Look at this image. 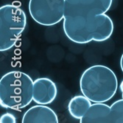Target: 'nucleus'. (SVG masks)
I'll return each mask as SVG.
<instances>
[{
	"label": "nucleus",
	"mask_w": 123,
	"mask_h": 123,
	"mask_svg": "<svg viewBox=\"0 0 123 123\" xmlns=\"http://www.w3.org/2000/svg\"><path fill=\"white\" fill-rule=\"evenodd\" d=\"M113 0H65L63 28L78 44L103 42L111 36L114 23L106 14Z\"/></svg>",
	"instance_id": "obj_1"
},
{
	"label": "nucleus",
	"mask_w": 123,
	"mask_h": 123,
	"mask_svg": "<svg viewBox=\"0 0 123 123\" xmlns=\"http://www.w3.org/2000/svg\"><path fill=\"white\" fill-rule=\"evenodd\" d=\"M0 122L1 123H16V118L14 115L10 113L4 114L0 117Z\"/></svg>",
	"instance_id": "obj_11"
},
{
	"label": "nucleus",
	"mask_w": 123,
	"mask_h": 123,
	"mask_svg": "<svg viewBox=\"0 0 123 123\" xmlns=\"http://www.w3.org/2000/svg\"><path fill=\"white\" fill-rule=\"evenodd\" d=\"M119 89H120V92L122 93V99H123V80L121 82V84L119 86Z\"/></svg>",
	"instance_id": "obj_13"
},
{
	"label": "nucleus",
	"mask_w": 123,
	"mask_h": 123,
	"mask_svg": "<svg viewBox=\"0 0 123 123\" xmlns=\"http://www.w3.org/2000/svg\"><path fill=\"white\" fill-rule=\"evenodd\" d=\"M23 123H58V117L55 111L46 105H34L25 113Z\"/></svg>",
	"instance_id": "obj_7"
},
{
	"label": "nucleus",
	"mask_w": 123,
	"mask_h": 123,
	"mask_svg": "<svg viewBox=\"0 0 123 123\" xmlns=\"http://www.w3.org/2000/svg\"><path fill=\"white\" fill-rule=\"evenodd\" d=\"M111 106L104 103H94L85 116L80 120V123H107Z\"/></svg>",
	"instance_id": "obj_8"
},
{
	"label": "nucleus",
	"mask_w": 123,
	"mask_h": 123,
	"mask_svg": "<svg viewBox=\"0 0 123 123\" xmlns=\"http://www.w3.org/2000/svg\"><path fill=\"white\" fill-rule=\"evenodd\" d=\"M58 90L55 83L47 77H40L33 83V101L40 105L52 103L57 97Z\"/></svg>",
	"instance_id": "obj_6"
},
{
	"label": "nucleus",
	"mask_w": 123,
	"mask_h": 123,
	"mask_svg": "<svg viewBox=\"0 0 123 123\" xmlns=\"http://www.w3.org/2000/svg\"><path fill=\"white\" fill-rule=\"evenodd\" d=\"M27 25L25 11L14 5L0 7V51L12 49Z\"/></svg>",
	"instance_id": "obj_4"
},
{
	"label": "nucleus",
	"mask_w": 123,
	"mask_h": 123,
	"mask_svg": "<svg viewBox=\"0 0 123 123\" xmlns=\"http://www.w3.org/2000/svg\"><path fill=\"white\" fill-rule=\"evenodd\" d=\"M32 78L25 72L12 71L0 80V105L5 108L21 110L33 100Z\"/></svg>",
	"instance_id": "obj_3"
},
{
	"label": "nucleus",
	"mask_w": 123,
	"mask_h": 123,
	"mask_svg": "<svg viewBox=\"0 0 123 123\" xmlns=\"http://www.w3.org/2000/svg\"><path fill=\"white\" fill-rule=\"evenodd\" d=\"M118 80L115 73L103 65L86 69L80 79V91L92 103H105L117 93Z\"/></svg>",
	"instance_id": "obj_2"
},
{
	"label": "nucleus",
	"mask_w": 123,
	"mask_h": 123,
	"mask_svg": "<svg viewBox=\"0 0 123 123\" xmlns=\"http://www.w3.org/2000/svg\"><path fill=\"white\" fill-rule=\"evenodd\" d=\"M92 105V101L84 95H77L70 99L68 104V111L73 118L80 120Z\"/></svg>",
	"instance_id": "obj_9"
},
{
	"label": "nucleus",
	"mask_w": 123,
	"mask_h": 123,
	"mask_svg": "<svg viewBox=\"0 0 123 123\" xmlns=\"http://www.w3.org/2000/svg\"><path fill=\"white\" fill-rule=\"evenodd\" d=\"M107 123H123V99L117 100L111 105Z\"/></svg>",
	"instance_id": "obj_10"
},
{
	"label": "nucleus",
	"mask_w": 123,
	"mask_h": 123,
	"mask_svg": "<svg viewBox=\"0 0 123 123\" xmlns=\"http://www.w3.org/2000/svg\"><path fill=\"white\" fill-rule=\"evenodd\" d=\"M28 7L30 16L38 25L53 26L63 20L65 0H30Z\"/></svg>",
	"instance_id": "obj_5"
},
{
	"label": "nucleus",
	"mask_w": 123,
	"mask_h": 123,
	"mask_svg": "<svg viewBox=\"0 0 123 123\" xmlns=\"http://www.w3.org/2000/svg\"><path fill=\"white\" fill-rule=\"evenodd\" d=\"M120 67H121V69L123 72V53H122L121 58H120Z\"/></svg>",
	"instance_id": "obj_12"
}]
</instances>
